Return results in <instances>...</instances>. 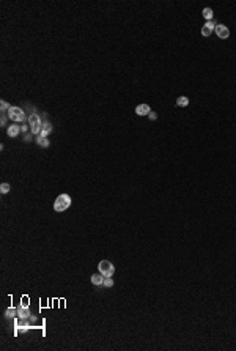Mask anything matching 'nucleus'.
Returning a JSON list of instances; mask_svg holds the SVG:
<instances>
[{"label": "nucleus", "instance_id": "obj_8", "mask_svg": "<svg viewBox=\"0 0 236 351\" xmlns=\"http://www.w3.org/2000/svg\"><path fill=\"white\" fill-rule=\"evenodd\" d=\"M52 132V124L49 123V121H44L43 124H41V134L39 136H44V137H47Z\"/></svg>", "mask_w": 236, "mask_h": 351}, {"label": "nucleus", "instance_id": "obj_2", "mask_svg": "<svg viewBox=\"0 0 236 351\" xmlns=\"http://www.w3.org/2000/svg\"><path fill=\"white\" fill-rule=\"evenodd\" d=\"M41 124H43V121H41L38 113H32L29 117V126H30V131H32L33 136H39L41 134Z\"/></svg>", "mask_w": 236, "mask_h": 351}, {"label": "nucleus", "instance_id": "obj_22", "mask_svg": "<svg viewBox=\"0 0 236 351\" xmlns=\"http://www.w3.org/2000/svg\"><path fill=\"white\" fill-rule=\"evenodd\" d=\"M148 118H150V120H153V121H154V120H156V118H157V115H156V112H153V110H151V112H150V113H148Z\"/></svg>", "mask_w": 236, "mask_h": 351}, {"label": "nucleus", "instance_id": "obj_7", "mask_svg": "<svg viewBox=\"0 0 236 351\" xmlns=\"http://www.w3.org/2000/svg\"><path fill=\"white\" fill-rule=\"evenodd\" d=\"M17 318H20V320H27V318H30L29 307H22V306H19V307H17Z\"/></svg>", "mask_w": 236, "mask_h": 351}, {"label": "nucleus", "instance_id": "obj_6", "mask_svg": "<svg viewBox=\"0 0 236 351\" xmlns=\"http://www.w3.org/2000/svg\"><path fill=\"white\" fill-rule=\"evenodd\" d=\"M150 112H151V109H150L148 104H138V106L135 107V113L140 115V117H145V115H148Z\"/></svg>", "mask_w": 236, "mask_h": 351}, {"label": "nucleus", "instance_id": "obj_12", "mask_svg": "<svg viewBox=\"0 0 236 351\" xmlns=\"http://www.w3.org/2000/svg\"><path fill=\"white\" fill-rule=\"evenodd\" d=\"M187 104H189V98L187 96H179L176 99V106H179V107H186Z\"/></svg>", "mask_w": 236, "mask_h": 351}, {"label": "nucleus", "instance_id": "obj_14", "mask_svg": "<svg viewBox=\"0 0 236 351\" xmlns=\"http://www.w3.org/2000/svg\"><path fill=\"white\" fill-rule=\"evenodd\" d=\"M202 14H203V17H205V19L212 21V10H211V8H205V10L202 11Z\"/></svg>", "mask_w": 236, "mask_h": 351}, {"label": "nucleus", "instance_id": "obj_19", "mask_svg": "<svg viewBox=\"0 0 236 351\" xmlns=\"http://www.w3.org/2000/svg\"><path fill=\"white\" fill-rule=\"evenodd\" d=\"M205 25H206V27H208V29H211V30H212V32H214V29H216V25H217V24H216V22H214V21H208V22H206V24H205Z\"/></svg>", "mask_w": 236, "mask_h": 351}, {"label": "nucleus", "instance_id": "obj_4", "mask_svg": "<svg viewBox=\"0 0 236 351\" xmlns=\"http://www.w3.org/2000/svg\"><path fill=\"white\" fill-rule=\"evenodd\" d=\"M7 113H8V117H10L13 121H17V123L25 120V113H24V110H22L20 107H16V106H11L10 110H8Z\"/></svg>", "mask_w": 236, "mask_h": 351}, {"label": "nucleus", "instance_id": "obj_24", "mask_svg": "<svg viewBox=\"0 0 236 351\" xmlns=\"http://www.w3.org/2000/svg\"><path fill=\"white\" fill-rule=\"evenodd\" d=\"M30 140H32V136H30V134H29V136H25V142H30Z\"/></svg>", "mask_w": 236, "mask_h": 351}, {"label": "nucleus", "instance_id": "obj_21", "mask_svg": "<svg viewBox=\"0 0 236 351\" xmlns=\"http://www.w3.org/2000/svg\"><path fill=\"white\" fill-rule=\"evenodd\" d=\"M7 118H8V113H2V120H0L2 126H7Z\"/></svg>", "mask_w": 236, "mask_h": 351}, {"label": "nucleus", "instance_id": "obj_1", "mask_svg": "<svg viewBox=\"0 0 236 351\" xmlns=\"http://www.w3.org/2000/svg\"><path fill=\"white\" fill-rule=\"evenodd\" d=\"M71 202H73V200H71V197L68 194H60L54 202V210L57 213H63L65 210H68L71 206Z\"/></svg>", "mask_w": 236, "mask_h": 351}, {"label": "nucleus", "instance_id": "obj_16", "mask_svg": "<svg viewBox=\"0 0 236 351\" xmlns=\"http://www.w3.org/2000/svg\"><path fill=\"white\" fill-rule=\"evenodd\" d=\"M102 285H104L106 288H112V287H113V280H112V277H104Z\"/></svg>", "mask_w": 236, "mask_h": 351}, {"label": "nucleus", "instance_id": "obj_9", "mask_svg": "<svg viewBox=\"0 0 236 351\" xmlns=\"http://www.w3.org/2000/svg\"><path fill=\"white\" fill-rule=\"evenodd\" d=\"M19 132H20V126H19V124H11V126H8V129H7V134L10 137H17Z\"/></svg>", "mask_w": 236, "mask_h": 351}, {"label": "nucleus", "instance_id": "obj_5", "mask_svg": "<svg viewBox=\"0 0 236 351\" xmlns=\"http://www.w3.org/2000/svg\"><path fill=\"white\" fill-rule=\"evenodd\" d=\"M214 32H216V35H217L219 38H222V39H227V38L230 36V30H228L227 25H224V24H217L216 29H214Z\"/></svg>", "mask_w": 236, "mask_h": 351}, {"label": "nucleus", "instance_id": "obj_23", "mask_svg": "<svg viewBox=\"0 0 236 351\" xmlns=\"http://www.w3.org/2000/svg\"><path fill=\"white\" fill-rule=\"evenodd\" d=\"M20 129H22V132H25V131L29 129V126H27V124H22V128H20Z\"/></svg>", "mask_w": 236, "mask_h": 351}, {"label": "nucleus", "instance_id": "obj_10", "mask_svg": "<svg viewBox=\"0 0 236 351\" xmlns=\"http://www.w3.org/2000/svg\"><path fill=\"white\" fill-rule=\"evenodd\" d=\"M102 282H104V275L99 272V274H93L91 275V284L93 285H96V287H99V285H102Z\"/></svg>", "mask_w": 236, "mask_h": 351}, {"label": "nucleus", "instance_id": "obj_11", "mask_svg": "<svg viewBox=\"0 0 236 351\" xmlns=\"http://www.w3.org/2000/svg\"><path fill=\"white\" fill-rule=\"evenodd\" d=\"M35 140H36V143H38L41 148H47V146L51 145V143H49V139L44 137V136H36V139H35Z\"/></svg>", "mask_w": 236, "mask_h": 351}, {"label": "nucleus", "instance_id": "obj_18", "mask_svg": "<svg viewBox=\"0 0 236 351\" xmlns=\"http://www.w3.org/2000/svg\"><path fill=\"white\" fill-rule=\"evenodd\" d=\"M211 33H212V30H211V29H208L206 25H203V27H202V35H203V36H211Z\"/></svg>", "mask_w": 236, "mask_h": 351}, {"label": "nucleus", "instance_id": "obj_20", "mask_svg": "<svg viewBox=\"0 0 236 351\" xmlns=\"http://www.w3.org/2000/svg\"><path fill=\"white\" fill-rule=\"evenodd\" d=\"M20 306H22V307H29V298H27V296H24V298L20 299Z\"/></svg>", "mask_w": 236, "mask_h": 351}, {"label": "nucleus", "instance_id": "obj_13", "mask_svg": "<svg viewBox=\"0 0 236 351\" xmlns=\"http://www.w3.org/2000/svg\"><path fill=\"white\" fill-rule=\"evenodd\" d=\"M5 316H7V318H14V316H17V309L8 307V309L5 310Z\"/></svg>", "mask_w": 236, "mask_h": 351}, {"label": "nucleus", "instance_id": "obj_15", "mask_svg": "<svg viewBox=\"0 0 236 351\" xmlns=\"http://www.w3.org/2000/svg\"><path fill=\"white\" fill-rule=\"evenodd\" d=\"M10 107H11V106H10L7 101H2V103H0V110H2V113H7V112L10 110Z\"/></svg>", "mask_w": 236, "mask_h": 351}, {"label": "nucleus", "instance_id": "obj_3", "mask_svg": "<svg viewBox=\"0 0 236 351\" xmlns=\"http://www.w3.org/2000/svg\"><path fill=\"white\" fill-rule=\"evenodd\" d=\"M98 269H99V272L104 275V277H112L113 272H115V266H113L109 260H102V261H99Z\"/></svg>", "mask_w": 236, "mask_h": 351}, {"label": "nucleus", "instance_id": "obj_17", "mask_svg": "<svg viewBox=\"0 0 236 351\" xmlns=\"http://www.w3.org/2000/svg\"><path fill=\"white\" fill-rule=\"evenodd\" d=\"M10 189H11V186L8 183H2V186H0V192H2V194H8Z\"/></svg>", "mask_w": 236, "mask_h": 351}]
</instances>
